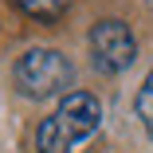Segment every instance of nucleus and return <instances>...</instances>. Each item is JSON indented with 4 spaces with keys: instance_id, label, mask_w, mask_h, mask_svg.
Segmentation results:
<instances>
[{
    "instance_id": "f257e3e1",
    "label": "nucleus",
    "mask_w": 153,
    "mask_h": 153,
    "mask_svg": "<svg viewBox=\"0 0 153 153\" xmlns=\"http://www.w3.org/2000/svg\"><path fill=\"white\" fill-rule=\"evenodd\" d=\"M102 126V106L86 90H67L51 118L36 126V153H67Z\"/></svg>"
},
{
    "instance_id": "f03ea898",
    "label": "nucleus",
    "mask_w": 153,
    "mask_h": 153,
    "mask_svg": "<svg viewBox=\"0 0 153 153\" xmlns=\"http://www.w3.org/2000/svg\"><path fill=\"white\" fill-rule=\"evenodd\" d=\"M12 79H16L24 98L43 102V98H55V94H63V90L71 86L75 67H71V59L63 51H55V47H27L16 59Z\"/></svg>"
},
{
    "instance_id": "7ed1b4c3",
    "label": "nucleus",
    "mask_w": 153,
    "mask_h": 153,
    "mask_svg": "<svg viewBox=\"0 0 153 153\" xmlns=\"http://www.w3.org/2000/svg\"><path fill=\"white\" fill-rule=\"evenodd\" d=\"M86 43H90V63L102 75H122L137 59V39L130 32V24H122V20H98L90 27Z\"/></svg>"
},
{
    "instance_id": "20e7f679",
    "label": "nucleus",
    "mask_w": 153,
    "mask_h": 153,
    "mask_svg": "<svg viewBox=\"0 0 153 153\" xmlns=\"http://www.w3.org/2000/svg\"><path fill=\"white\" fill-rule=\"evenodd\" d=\"M16 8L27 16V20H39V24H55L71 8V0H16Z\"/></svg>"
},
{
    "instance_id": "39448f33",
    "label": "nucleus",
    "mask_w": 153,
    "mask_h": 153,
    "mask_svg": "<svg viewBox=\"0 0 153 153\" xmlns=\"http://www.w3.org/2000/svg\"><path fill=\"white\" fill-rule=\"evenodd\" d=\"M134 110H137V118H141L145 134L153 137V71L145 75V82H141V90H137V98H134Z\"/></svg>"
}]
</instances>
